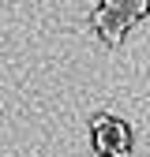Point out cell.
I'll return each mask as SVG.
<instances>
[{
  "instance_id": "1",
  "label": "cell",
  "mask_w": 150,
  "mask_h": 157,
  "mask_svg": "<svg viewBox=\"0 0 150 157\" xmlns=\"http://www.w3.org/2000/svg\"><path fill=\"white\" fill-rule=\"evenodd\" d=\"M90 23H94V30L101 34V41H105V45H120V37L128 34L131 19H128L124 0H101V4L90 11Z\"/></svg>"
},
{
  "instance_id": "2",
  "label": "cell",
  "mask_w": 150,
  "mask_h": 157,
  "mask_svg": "<svg viewBox=\"0 0 150 157\" xmlns=\"http://www.w3.org/2000/svg\"><path fill=\"white\" fill-rule=\"evenodd\" d=\"M112 127H116V120L105 116V112H98L90 120V139H94V150L101 157H112Z\"/></svg>"
},
{
  "instance_id": "4",
  "label": "cell",
  "mask_w": 150,
  "mask_h": 157,
  "mask_svg": "<svg viewBox=\"0 0 150 157\" xmlns=\"http://www.w3.org/2000/svg\"><path fill=\"white\" fill-rule=\"evenodd\" d=\"M124 8H128V19L135 23V19H143L150 11V0H124Z\"/></svg>"
},
{
  "instance_id": "3",
  "label": "cell",
  "mask_w": 150,
  "mask_h": 157,
  "mask_svg": "<svg viewBox=\"0 0 150 157\" xmlns=\"http://www.w3.org/2000/svg\"><path fill=\"white\" fill-rule=\"evenodd\" d=\"M112 157H131V127L124 120H116L112 127Z\"/></svg>"
}]
</instances>
